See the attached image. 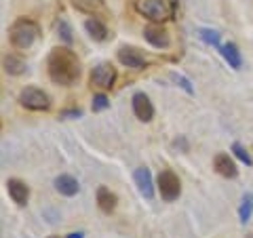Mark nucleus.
Instances as JSON below:
<instances>
[{
    "label": "nucleus",
    "mask_w": 253,
    "mask_h": 238,
    "mask_svg": "<svg viewBox=\"0 0 253 238\" xmlns=\"http://www.w3.org/2000/svg\"><path fill=\"white\" fill-rule=\"evenodd\" d=\"M46 70H49L51 80L61 86H72L81 76V63H78L76 55L66 46H57L51 51L49 59H46Z\"/></svg>",
    "instance_id": "1"
},
{
    "label": "nucleus",
    "mask_w": 253,
    "mask_h": 238,
    "mask_svg": "<svg viewBox=\"0 0 253 238\" xmlns=\"http://www.w3.org/2000/svg\"><path fill=\"white\" fill-rule=\"evenodd\" d=\"M135 11L150 21L163 23L167 19H173L175 2L173 0H135Z\"/></svg>",
    "instance_id": "2"
},
{
    "label": "nucleus",
    "mask_w": 253,
    "mask_h": 238,
    "mask_svg": "<svg viewBox=\"0 0 253 238\" xmlns=\"http://www.w3.org/2000/svg\"><path fill=\"white\" fill-rule=\"evenodd\" d=\"M9 38L17 49H30L38 38V26L32 19H17L9 30Z\"/></svg>",
    "instance_id": "3"
},
{
    "label": "nucleus",
    "mask_w": 253,
    "mask_h": 238,
    "mask_svg": "<svg viewBox=\"0 0 253 238\" xmlns=\"http://www.w3.org/2000/svg\"><path fill=\"white\" fill-rule=\"evenodd\" d=\"M19 104L28 110H34V112H44L51 108V99L44 91L36 89V86H26L19 93Z\"/></svg>",
    "instance_id": "4"
},
{
    "label": "nucleus",
    "mask_w": 253,
    "mask_h": 238,
    "mask_svg": "<svg viewBox=\"0 0 253 238\" xmlns=\"http://www.w3.org/2000/svg\"><path fill=\"white\" fill-rule=\"evenodd\" d=\"M158 190H161V196H163L167 202L177 200V196H179V192H181L179 177H177L173 171H163V173H158Z\"/></svg>",
    "instance_id": "5"
},
{
    "label": "nucleus",
    "mask_w": 253,
    "mask_h": 238,
    "mask_svg": "<svg viewBox=\"0 0 253 238\" xmlns=\"http://www.w3.org/2000/svg\"><path fill=\"white\" fill-rule=\"evenodd\" d=\"M116 80V70L112 63H99L93 68L91 72V84L97 89H112V84Z\"/></svg>",
    "instance_id": "6"
},
{
    "label": "nucleus",
    "mask_w": 253,
    "mask_h": 238,
    "mask_svg": "<svg viewBox=\"0 0 253 238\" xmlns=\"http://www.w3.org/2000/svg\"><path fill=\"white\" fill-rule=\"evenodd\" d=\"M118 61L126 68H133V70L146 68V57L141 55V51L135 49V46H121V49H118Z\"/></svg>",
    "instance_id": "7"
},
{
    "label": "nucleus",
    "mask_w": 253,
    "mask_h": 238,
    "mask_svg": "<svg viewBox=\"0 0 253 238\" xmlns=\"http://www.w3.org/2000/svg\"><path fill=\"white\" fill-rule=\"evenodd\" d=\"M133 112L141 122H150L154 118V106L148 99L146 93H135L133 95Z\"/></svg>",
    "instance_id": "8"
},
{
    "label": "nucleus",
    "mask_w": 253,
    "mask_h": 238,
    "mask_svg": "<svg viewBox=\"0 0 253 238\" xmlns=\"http://www.w3.org/2000/svg\"><path fill=\"white\" fill-rule=\"evenodd\" d=\"M133 179H135V186L139 190V194L150 200V198L154 196V184H152L150 169H146V166H139V169H135V173H133Z\"/></svg>",
    "instance_id": "9"
},
{
    "label": "nucleus",
    "mask_w": 253,
    "mask_h": 238,
    "mask_svg": "<svg viewBox=\"0 0 253 238\" xmlns=\"http://www.w3.org/2000/svg\"><path fill=\"white\" fill-rule=\"evenodd\" d=\"M144 36H146V40L152 44V46H156V49H167L169 46V34H167V30H165L161 23L158 26H148L146 30H144Z\"/></svg>",
    "instance_id": "10"
},
{
    "label": "nucleus",
    "mask_w": 253,
    "mask_h": 238,
    "mask_svg": "<svg viewBox=\"0 0 253 238\" xmlns=\"http://www.w3.org/2000/svg\"><path fill=\"white\" fill-rule=\"evenodd\" d=\"M6 190H9V196L13 198L15 204L23 207V204L28 202V198H30V188L23 184L21 179H9V181H6Z\"/></svg>",
    "instance_id": "11"
},
{
    "label": "nucleus",
    "mask_w": 253,
    "mask_h": 238,
    "mask_svg": "<svg viewBox=\"0 0 253 238\" xmlns=\"http://www.w3.org/2000/svg\"><path fill=\"white\" fill-rule=\"evenodd\" d=\"M213 166H215V171L219 173V175H224L228 179H234L236 175H239V169H236L234 160L228 154H217L215 160H213Z\"/></svg>",
    "instance_id": "12"
},
{
    "label": "nucleus",
    "mask_w": 253,
    "mask_h": 238,
    "mask_svg": "<svg viewBox=\"0 0 253 238\" xmlns=\"http://www.w3.org/2000/svg\"><path fill=\"white\" fill-rule=\"evenodd\" d=\"M55 190L63 196H74V194H78L81 186H78L76 177H72V175H59L55 179Z\"/></svg>",
    "instance_id": "13"
},
{
    "label": "nucleus",
    "mask_w": 253,
    "mask_h": 238,
    "mask_svg": "<svg viewBox=\"0 0 253 238\" xmlns=\"http://www.w3.org/2000/svg\"><path fill=\"white\" fill-rule=\"evenodd\" d=\"M219 51H221V57L228 61V66L234 68V70H241L243 57H241V51L236 49L234 42H228V44H224V46H219Z\"/></svg>",
    "instance_id": "14"
},
{
    "label": "nucleus",
    "mask_w": 253,
    "mask_h": 238,
    "mask_svg": "<svg viewBox=\"0 0 253 238\" xmlns=\"http://www.w3.org/2000/svg\"><path fill=\"white\" fill-rule=\"evenodd\" d=\"M116 202H118V198L114 192H110V190L104 186L97 188V204L104 213H112L116 209Z\"/></svg>",
    "instance_id": "15"
},
{
    "label": "nucleus",
    "mask_w": 253,
    "mask_h": 238,
    "mask_svg": "<svg viewBox=\"0 0 253 238\" xmlns=\"http://www.w3.org/2000/svg\"><path fill=\"white\" fill-rule=\"evenodd\" d=\"M84 30L89 32V36L93 38V40H97V42H101V40H106V38H108L106 26H104V23H101L99 19H95V17H91V19L84 21Z\"/></svg>",
    "instance_id": "16"
},
{
    "label": "nucleus",
    "mask_w": 253,
    "mask_h": 238,
    "mask_svg": "<svg viewBox=\"0 0 253 238\" xmlns=\"http://www.w3.org/2000/svg\"><path fill=\"white\" fill-rule=\"evenodd\" d=\"M2 66H4V72L11 74V76H19V74L26 72V63H23L19 57H15V55H4Z\"/></svg>",
    "instance_id": "17"
},
{
    "label": "nucleus",
    "mask_w": 253,
    "mask_h": 238,
    "mask_svg": "<svg viewBox=\"0 0 253 238\" xmlns=\"http://www.w3.org/2000/svg\"><path fill=\"white\" fill-rule=\"evenodd\" d=\"M72 4L83 13H101L104 11V2L101 0H72Z\"/></svg>",
    "instance_id": "18"
},
{
    "label": "nucleus",
    "mask_w": 253,
    "mask_h": 238,
    "mask_svg": "<svg viewBox=\"0 0 253 238\" xmlns=\"http://www.w3.org/2000/svg\"><path fill=\"white\" fill-rule=\"evenodd\" d=\"M253 213V194H245L243 196V202H241V209H239V217L243 224H247L249 217Z\"/></svg>",
    "instance_id": "19"
},
{
    "label": "nucleus",
    "mask_w": 253,
    "mask_h": 238,
    "mask_svg": "<svg viewBox=\"0 0 253 238\" xmlns=\"http://www.w3.org/2000/svg\"><path fill=\"white\" fill-rule=\"evenodd\" d=\"M199 36H201L203 42H207V44H211V46H219V32H217V30L205 28V30L199 32Z\"/></svg>",
    "instance_id": "20"
},
{
    "label": "nucleus",
    "mask_w": 253,
    "mask_h": 238,
    "mask_svg": "<svg viewBox=\"0 0 253 238\" xmlns=\"http://www.w3.org/2000/svg\"><path fill=\"white\" fill-rule=\"evenodd\" d=\"M232 152H234V156L239 158V160H243V162L247 164V166H251V164H253V160H251L249 152H247V150H245V146H243V144H239V141H236V144H232Z\"/></svg>",
    "instance_id": "21"
},
{
    "label": "nucleus",
    "mask_w": 253,
    "mask_h": 238,
    "mask_svg": "<svg viewBox=\"0 0 253 238\" xmlns=\"http://www.w3.org/2000/svg\"><path fill=\"white\" fill-rule=\"evenodd\" d=\"M57 32H59V36H61V40L66 42V44H72V28L68 26V21H63V19H59V23H57Z\"/></svg>",
    "instance_id": "22"
},
{
    "label": "nucleus",
    "mask_w": 253,
    "mask_h": 238,
    "mask_svg": "<svg viewBox=\"0 0 253 238\" xmlns=\"http://www.w3.org/2000/svg\"><path fill=\"white\" fill-rule=\"evenodd\" d=\"M171 80H173V82H177L188 95H192V93H194V89H192V84H190V80H188V78H184L181 74H175V72H173V74H171Z\"/></svg>",
    "instance_id": "23"
},
{
    "label": "nucleus",
    "mask_w": 253,
    "mask_h": 238,
    "mask_svg": "<svg viewBox=\"0 0 253 238\" xmlns=\"http://www.w3.org/2000/svg\"><path fill=\"white\" fill-rule=\"evenodd\" d=\"M108 106H110V101L104 93H99L93 97V112H101V110H106Z\"/></svg>",
    "instance_id": "24"
},
{
    "label": "nucleus",
    "mask_w": 253,
    "mask_h": 238,
    "mask_svg": "<svg viewBox=\"0 0 253 238\" xmlns=\"http://www.w3.org/2000/svg\"><path fill=\"white\" fill-rule=\"evenodd\" d=\"M83 116V112L78 108H74V110H63V112L59 114V118H63V120H68V118H81Z\"/></svg>",
    "instance_id": "25"
},
{
    "label": "nucleus",
    "mask_w": 253,
    "mask_h": 238,
    "mask_svg": "<svg viewBox=\"0 0 253 238\" xmlns=\"http://www.w3.org/2000/svg\"><path fill=\"white\" fill-rule=\"evenodd\" d=\"M68 238H84L83 232H72V234H68Z\"/></svg>",
    "instance_id": "26"
},
{
    "label": "nucleus",
    "mask_w": 253,
    "mask_h": 238,
    "mask_svg": "<svg viewBox=\"0 0 253 238\" xmlns=\"http://www.w3.org/2000/svg\"><path fill=\"white\" fill-rule=\"evenodd\" d=\"M53 238H57V236H53Z\"/></svg>",
    "instance_id": "27"
}]
</instances>
